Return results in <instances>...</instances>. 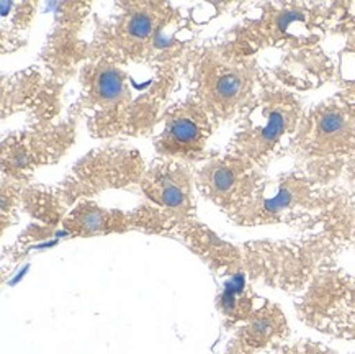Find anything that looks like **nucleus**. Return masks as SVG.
<instances>
[{"mask_svg":"<svg viewBox=\"0 0 355 354\" xmlns=\"http://www.w3.org/2000/svg\"><path fill=\"white\" fill-rule=\"evenodd\" d=\"M244 90V77L238 71H225L218 74L213 85V97L220 103H233Z\"/></svg>","mask_w":355,"mask_h":354,"instance_id":"nucleus-6","label":"nucleus"},{"mask_svg":"<svg viewBox=\"0 0 355 354\" xmlns=\"http://www.w3.org/2000/svg\"><path fill=\"white\" fill-rule=\"evenodd\" d=\"M149 197L172 212L185 215L192 205L190 185L184 174L179 171L157 172L154 179L146 185Z\"/></svg>","mask_w":355,"mask_h":354,"instance_id":"nucleus-1","label":"nucleus"},{"mask_svg":"<svg viewBox=\"0 0 355 354\" xmlns=\"http://www.w3.org/2000/svg\"><path fill=\"white\" fill-rule=\"evenodd\" d=\"M153 30V20L148 13H141V15H135L128 24V33L133 38H146Z\"/></svg>","mask_w":355,"mask_h":354,"instance_id":"nucleus-9","label":"nucleus"},{"mask_svg":"<svg viewBox=\"0 0 355 354\" xmlns=\"http://www.w3.org/2000/svg\"><path fill=\"white\" fill-rule=\"evenodd\" d=\"M95 92L103 102H115L123 94V79L113 67H103L95 79Z\"/></svg>","mask_w":355,"mask_h":354,"instance_id":"nucleus-7","label":"nucleus"},{"mask_svg":"<svg viewBox=\"0 0 355 354\" xmlns=\"http://www.w3.org/2000/svg\"><path fill=\"white\" fill-rule=\"evenodd\" d=\"M277 354H338V353H334L329 348L322 346V344L306 342V343L293 344V346L282 348Z\"/></svg>","mask_w":355,"mask_h":354,"instance_id":"nucleus-10","label":"nucleus"},{"mask_svg":"<svg viewBox=\"0 0 355 354\" xmlns=\"http://www.w3.org/2000/svg\"><path fill=\"white\" fill-rule=\"evenodd\" d=\"M243 185L244 184L241 183L239 174L233 167L218 165L207 172V183L203 187H207V192L215 201L225 202L238 197V194L244 190Z\"/></svg>","mask_w":355,"mask_h":354,"instance_id":"nucleus-4","label":"nucleus"},{"mask_svg":"<svg viewBox=\"0 0 355 354\" xmlns=\"http://www.w3.org/2000/svg\"><path fill=\"white\" fill-rule=\"evenodd\" d=\"M105 225V215H103L102 210H89L82 212L77 217V226L84 231H97Z\"/></svg>","mask_w":355,"mask_h":354,"instance_id":"nucleus-8","label":"nucleus"},{"mask_svg":"<svg viewBox=\"0 0 355 354\" xmlns=\"http://www.w3.org/2000/svg\"><path fill=\"white\" fill-rule=\"evenodd\" d=\"M350 124H352V120H350L347 112L336 107L326 108V110L321 113V117L318 118V140H320L322 144L338 146V144L349 140L350 131H352V125Z\"/></svg>","mask_w":355,"mask_h":354,"instance_id":"nucleus-2","label":"nucleus"},{"mask_svg":"<svg viewBox=\"0 0 355 354\" xmlns=\"http://www.w3.org/2000/svg\"><path fill=\"white\" fill-rule=\"evenodd\" d=\"M282 333V319L272 313H259L252 317L249 325L244 328L243 343L245 348H266L277 339Z\"/></svg>","mask_w":355,"mask_h":354,"instance_id":"nucleus-3","label":"nucleus"},{"mask_svg":"<svg viewBox=\"0 0 355 354\" xmlns=\"http://www.w3.org/2000/svg\"><path fill=\"white\" fill-rule=\"evenodd\" d=\"M202 135V126L197 120L190 117H179L169 124L166 142L174 149H190L197 146Z\"/></svg>","mask_w":355,"mask_h":354,"instance_id":"nucleus-5","label":"nucleus"}]
</instances>
